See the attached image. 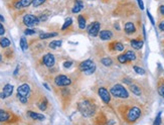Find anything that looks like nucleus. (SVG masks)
Listing matches in <instances>:
<instances>
[{
    "instance_id": "f257e3e1",
    "label": "nucleus",
    "mask_w": 164,
    "mask_h": 125,
    "mask_svg": "<svg viewBox=\"0 0 164 125\" xmlns=\"http://www.w3.org/2000/svg\"><path fill=\"white\" fill-rule=\"evenodd\" d=\"M78 108L80 112L86 117H91L95 113V105L89 100H82L81 102H79Z\"/></svg>"
},
{
    "instance_id": "f03ea898",
    "label": "nucleus",
    "mask_w": 164,
    "mask_h": 125,
    "mask_svg": "<svg viewBox=\"0 0 164 125\" xmlns=\"http://www.w3.org/2000/svg\"><path fill=\"white\" fill-rule=\"evenodd\" d=\"M110 92H111V94H112L114 97H117V98H123V99H125V98H128V97H129L128 91H127L122 85H120V84H117V85L113 86V87L111 88Z\"/></svg>"
},
{
    "instance_id": "7ed1b4c3",
    "label": "nucleus",
    "mask_w": 164,
    "mask_h": 125,
    "mask_svg": "<svg viewBox=\"0 0 164 125\" xmlns=\"http://www.w3.org/2000/svg\"><path fill=\"white\" fill-rule=\"evenodd\" d=\"M80 70L84 72L85 74L87 75H92L96 71V65L95 63H93L91 60H87V61H84L80 64Z\"/></svg>"
},
{
    "instance_id": "20e7f679",
    "label": "nucleus",
    "mask_w": 164,
    "mask_h": 125,
    "mask_svg": "<svg viewBox=\"0 0 164 125\" xmlns=\"http://www.w3.org/2000/svg\"><path fill=\"white\" fill-rule=\"evenodd\" d=\"M39 18L33 14H26L23 16V23L27 27H33L39 23Z\"/></svg>"
},
{
    "instance_id": "39448f33",
    "label": "nucleus",
    "mask_w": 164,
    "mask_h": 125,
    "mask_svg": "<svg viewBox=\"0 0 164 125\" xmlns=\"http://www.w3.org/2000/svg\"><path fill=\"white\" fill-rule=\"evenodd\" d=\"M141 115V110L138 107H132L127 113V119L130 122L136 121Z\"/></svg>"
},
{
    "instance_id": "423d86ee",
    "label": "nucleus",
    "mask_w": 164,
    "mask_h": 125,
    "mask_svg": "<svg viewBox=\"0 0 164 125\" xmlns=\"http://www.w3.org/2000/svg\"><path fill=\"white\" fill-rule=\"evenodd\" d=\"M54 83L59 87H65V86H69L71 84V80L65 75H59L58 77H56Z\"/></svg>"
},
{
    "instance_id": "0eeeda50",
    "label": "nucleus",
    "mask_w": 164,
    "mask_h": 125,
    "mask_svg": "<svg viewBox=\"0 0 164 125\" xmlns=\"http://www.w3.org/2000/svg\"><path fill=\"white\" fill-rule=\"evenodd\" d=\"M30 94V87L27 84H22L17 89V97H26L28 98Z\"/></svg>"
},
{
    "instance_id": "6e6552de",
    "label": "nucleus",
    "mask_w": 164,
    "mask_h": 125,
    "mask_svg": "<svg viewBox=\"0 0 164 125\" xmlns=\"http://www.w3.org/2000/svg\"><path fill=\"white\" fill-rule=\"evenodd\" d=\"M100 27H101V24L100 22H93L90 24V26L88 27V31L89 34L93 36H97L98 34H100Z\"/></svg>"
},
{
    "instance_id": "1a4fd4ad",
    "label": "nucleus",
    "mask_w": 164,
    "mask_h": 125,
    "mask_svg": "<svg viewBox=\"0 0 164 125\" xmlns=\"http://www.w3.org/2000/svg\"><path fill=\"white\" fill-rule=\"evenodd\" d=\"M42 62H43V64H44L47 67L50 68V67H53V66H54L56 59H54V56H53V55L47 54V55H44L43 57H42Z\"/></svg>"
},
{
    "instance_id": "9d476101",
    "label": "nucleus",
    "mask_w": 164,
    "mask_h": 125,
    "mask_svg": "<svg viewBox=\"0 0 164 125\" xmlns=\"http://www.w3.org/2000/svg\"><path fill=\"white\" fill-rule=\"evenodd\" d=\"M98 93H99V96L101 97L102 101H103L104 103L108 104V103L111 101L110 93L108 92L107 89H105V88H100V89H99V91H98Z\"/></svg>"
},
{
    "instance_id": "9b49d317",
    "label": "nucleus",
    "mask_w": 164,
    "mask_h": 125,
    "mask_svg": "<svg viewBox=\"0 0 164 125\" xmlns=\"http://www.w3.org/2000/svg\"><path fill=\"white\" fill-rule=\"evenodd\" d=\"M12 93H13V86L10 85V84H7V85L4 86L3 91L0 93V98H1V99L8 98L9 96H11Z\"/></svg>"
},
{
    "instance_id": "f8f14e48",
    "label": "nucleus",
    "mask_w": 164,
    "mask_h": 125,
    "mask_svg": "<svg viewBox=\"0 0 164 125\" xmlns=\"http://www.w3.org/2000/svg\"><path fill=\"white\" fill-rule=\"evenodd\" d=\"M33 2V0H18L17 2H15L14 7L16 9H21V8H25L27 6H29L31 3Z\"/></svg>"
},
{
    "instance_id": "ddd939ff",
    "label": "nucleus",
    "mask_w": 164,
    "mask_h": 125,
    "mask_svg": "<svg viewBox=\"0 0 164 125\" xmlns=\"http://www.w3.org/2000/svg\"><path fill=\"white\" fill-rule=\"evenodd\" d=\"M10 117H11V114L9 113V112L0 109V122H7V121H9Z\"/></svg>"
},
{
    "instance_id": "4468645a",
    "label": "nucleus",
    "mask_w": 164,
    "mask_h": 125,
    "mask_svg": "<svg viewBox=\"0 0 164 125\" xmlns=\"http://www.w3.org/2000/svg\"><path fill=\"white\" fill-rule=\"evenodd\" d=\"M99 35H100V38H101V39H103V40H109V39L112 38L113 34H112L110 30H102V31H100Z\"/></svg>"
},
{
    "instance_id": "2eb2a0df",
    "label": "nucleus",
    "mask_w": 164,
    "mask_h": 125,
    "mask_svg": "<svg viewBox=\"0 0 164 125\" xmlns=\"http://www.w3.org/2000/svg\"><path fill=\"white\" fill-rule=\"evenodd\" d=\"M124 29H125V32H126V34H134V32H135L136 27H135L134 23L127 22L126 24H125V26H124Z\"/></svg>"
},
{
    "instance_id": "dca6fc26",
    "label": "nucleus",
    "mask_w": 164,
    "mask_h": 125,
    "mask_svg": "<svg viewBox=\"0 0 164 125\" xmlns=\"http://www.w3.org/2000/svg\"><path fill=\"white\" fill-rule=\"evenodd\" d=\"M144 45V41L143 40H140V39H132L131 40V46L133 48L135 49H140L142 48V46Z\"/></svg>"
},
{
    "instance_id": "f3484780",
    "label": "nucleus",
    "mask_w": 164,
    "mask_h": 125,
    "mask_svg": "<svg viewBox=\"0 0 164 125\" xmlns=\"http://www.w3.org/2000/svg\"><path fill=\"white\" fill-rule=\"evenodd\" d=\"M28 115H29L33 120H43V119L45 118L42 114L36 113V112H33V111H28Z\"/></svg>"
},
{
    "instance_id": "a211bd4d",
    "label": "nucleus",
    "mask_w": 164,
    "mask_h": 125,
    "mask_svg": "<svg viewBox=\"0 0 164 125\" xmlns=\"http://www.w3.org/2000/svg\"><path fill=\"white\" fill-rule=\"evenodd\" d=\"M83 8H84V4H83L82 1H76L75 2V6L71 9V11L74 12V13H78V12L81 11Z\"/></svg>"
},
{
    "instance_id": "6ab92c4d",
    "label": "nucleus",
    "mask_w": 164,
    "mask_h": 125,
    "mask_svg": "<svg viewBox=\"0 0 164 125\" xmlns=\"http://www.w3.org/2000/svg\"><path fill=\"white\" fill-rule=\"evenodd\" d=\"M10 46V40L7 38V37H1L0 38V46L5 48V47H8Z\"/></svg>"
},
{
    "instance_id": "aec40b11",
    "label": "nucleus",
    "mask_w": 164,
    "mask_h": 125,
    "mask_svg": "<svg viewBox=\"0 0 164 125\" xmlns=\"http://www.w3.org/2000/svg\"><path fill=\"white\" fill-rule=\"evenodd\" d=\"M78 20H79V27H80L81 29H85L86 26H87V21H86L85 17H84L83 15H80L79 18H78Z\"/></svg>"
},
{
    "instance_id": "412c9836",
    "label": "nucleus",
    "mask_w": 164,
    "mask_h": 125,
    "mask_svg": "<svg viewBox=\"0 0 164 125\" xmlns=\"http://www.w3.org/2000/svg\"><path fill=\"white\" fill-rule=\"evenodd\" d=\"M62 45V41L61 40H52L50 44H49V47L51 48V49H57L58 47Z\"/></svg>"
},
{
    "instance_id": "4be33fe9",
    "label": "nucleus",
    "mask_w": 164,
    "mask_h": 125,
    "mask_svg": "<svg viewBox=\"0 0 164 125\" xmlns=\"http://www.w3.org/2000/svg\"><path fill=\"white\" fill-rule=\"evenodd\" d=\"M58 34L57 32H50V34H41L39 35V38L40 39H47V38H50V37H53V36H57Z\"/></svg>"
},
{
    "instance_id": "5701e85b",
    "label": "nucleus",
    "mask_w": 164,
    "mask_h": 125,
    "mask_svg": "<svg viewBox=\"0 0 164 125\" xmlns=\"http://www.w3.org/2000/svg\"><path fill=\"white\" fill-rule=\"evenodd\" d=\"M20 47L22 48V51H26L27 48H28V44H27V40H26V38L22 36L21 38H20Z\"/></svg>"
},
{
    "instance_id": "b1692460",
    "label": "nucleus",
    "mask_w": 164,
    "mask_h": 125,
    "mask_svg": "<svg viewBox=\"0 0 164 125\" xmlns=\"http://www.w3.org/2000/svg\"><path fill=\"white\" fill-rule=\"evenodd\" d=\"M130 90L133 92L135 95H141V90L140 88L138 87V86H136V85H130Z\"/></svg>"
},
{
    "instance_id": "393cba45",
    "label": "nucleus",
    "mask_w": 164,
    "mask_h": 125,
    "mask_svg": "<svg viewBox=\"0 0 164 125\" xmlns=\"http://www.w3.org/2000/svg\"><path fill=\"white\" fill-rule=\"evenodd\" d=\"M112 47L115 49V51H118V52H122L124 49V46L121 44V43H114L112 45Z\"/></svg>"
},
{
    "instance_id": "a878e982",
    "label": "nucleus",
    "mask_w": 164,
    "mask_h": 125,
    "mask_svg": "<svg viewBox=\"0 0 164 125\" xmlns=\"http://www.w3.org/2000/svg\"><path fill=\"white\" fill-rule=\"evenodd\" d=\"M125 55H126V57L128 59V61H135V60H136V55H135L134 52H132V51H128Z\"/></svg>"
},
{
    "instance_id": "bb28decb",
    "label": "nucleus",
    "mask_w": 164,
    "mask_h": 125,
    "mask_svg": "<svg viewBox=\"0 0 164 125\" xmlns=\"http://www.w3.org/2000/svg\"><path fill=\"white\" fill-rule=\"evenodd\" d=\"M101 62H102L103 65H105L106 67H109V66H111L113 64V61L110 57H104V59H102Z\"/></svg>"
},
{
    "instance_id": "cd10ccee",
    "label": "nucleus",
    "mask_w": 164,
    "mask_h": 125,
    "mask_svg": "<svg viewBox=\"0 0 164 125\" xmlns=\"http://www.w3.org/2000/svg\"><path fill=\"white\" fill-rule=\"evenodd\" d=\"M38 108H39L40 110H42V111H44V110L47 109V100H45V99H43L41 102L38 103Z\"/></svg>"
},
{
    "instance_id": "c85d7f7f",
    "label": "nucleus",
    "mask_w": 164,
    "mask_h": 125,
    "mask_svg": "<svg viewBox=\"0 0 164 125\" xmlns=\"http://www.w3.org/2000/svg\"><path fill=\"white\" fill-rule=\"evenodd\" d=\"M71 23H72V20H71V18H68V19L66 20V22H65V24L62 25V27H61V29H62V30H65L66 28H68V27L70 26V24H71Z\"/></svg>"
},
{
    "instance_id": "c756f323",
    "label": "nucleus",
    "mask_w": 164,
    "mask_h": 125,
    "mask_svg": "<svg viewBox=\"0 0 164 125\" xmlns=\"http://www.w3.org/2000/svg\"><path fill=\"white\" fill-rule=\"evenodd\" d=\"M118 61H119L121 64H125V63L128 61V59L126 57V55H121V56L118 57Z\"/></svg>"
},
{
    "instance_id": "7c9ffc66",
    "label": "nucleus",
    "mask_w": 164,
    "mask_h": 125,
    "mask_svg": "<svg viewBox=\"0 0 164 125\" xmlns=\"http://www.w3.org/2000/svg\"><path fill=\"white\" fill-rule=\"evenodd\" d=\"M134 71H135L137 74H139V75H144V74H145V71H144L143 69L137 67V66H134Z\"/></svg>"
},
{
    "instance_id": "2f4dec72",
    "label": "nucleus",
    "mask_w": 164,
    "mask_h": 125,
    "mask_svg": "<svg viewBox=\"0 0 164 125\" xmlns=\"http://www.w3.org/2000/svg\"><path fill=\"white\" fill-rule=\"evenodd\" d=\"M44 2H45V0H33L32 5H33L34 7H37V6L41 5V4H42V3H44Z\"/></svg>"
},
{
    "instance_id": "473e14b6",
    "label": "nucleus",
    "mask_w": 164,
    "mask_h": 125,
    "mask_svg": "<svg viewBox=\"0 0 164 125\" xmlns=\"http://www.w3.org/2000/svg\"><path fill=\"white\" fill-rule=\"evenodd\" d=\"M160 124H161V113H159L157 115V117H156V119H155V121L153 123V125H160Z\"/></svg>"
},
{
    "instance_id": "72a5a7b5",
    "label": "nucleus",
    "mask_w": 164,
    "mask_h": 125,
    "mask_svg": "<svg viewBox=\"0 0 164 125\" xmlns=\"http://www.w3.org/2000/svg\"><path fill=\"white\" fill-rule=\"evenodd\" d=\"M34 30L33 29H30V28H27V29H25L24 30V34H26V35H31V34H34Z\"/></svg>"
},
{
    "instance_id": "f704fd0d",
    "label": "nucleus",
    "mask_w": 164,
    "mask_h": 125,
    "mask_svg": "<svg viewBox=\"0 0 164 125\" xmlns=\"http://www.w3.org/2000/svg\"><path fill=\"white\" fill-rule=\"evenodd\" d=\"M158 93L164 98V85H161V86L158 88Z\"/></svg>"
},
{
    "instance_id": "c9c22d12",
    "label": "nucleus",
    "mask_w": 164,
    "mask_h": 125,
    "mask_svg": "<svg viewBox=\"0 0 164 125\" xmlns=\"http://www.w3.org/2000/svg\"><path fill=\"white\" fill-rule=\"evenodd\" d=\"M147 16H148V18L150 19V21H151V23H152L153 25L155 24V21H154V19H153V17H152V15H151V13L149 11H147Z\"/></svg>"
},
{
    "instance_id": "e433bc0d",
    "label": "nucleus",
    "mask_w": 164,
    "mask_h": 125,
    "mask_svg": "<svg viewBox=\"0 0 164 125\" xmlns=\"http://www.w3.org/2000/svg\"><path fill=\"white\" fill-rule=\"evenodd\" d=\"M72 65V62H65L63 63V67L65 68H70Z\"/></svg>"
},
{
    "instance_id": "4c0bfd02",
    "label": "nucleus",
    "mask_w": 164,
    "mask_h": 125,
    "mask_svg": "<svg viewBox=\"0 0 164 125\" xmlns=\"http://www.w3.org/2000/svg\"><path fill=\"white\" fill-rule=\"evenodd\" d=\"M18 99H19V101L22 103V104L27 103V98H26V97H18Z\"/></svg>"
},
{
    "instance_id": "58836bf2",
    "label": "nucleus",
    "mask_w": 164,
    "mask_h": 125,
    "mask_svg": "<svg viewBox=\"0 0 164 125\" xmlns=\"http://www.w3.org/2000/svg\"><path fill=\"white\" fill-rule=\"evenodd\" d=\"M4 34H5V28H4V26L0 22V35H3Z\"/></svg>"
},
{
    "instance_id": "ea45409f",
    "label": "nucleus",
    "mask_w": 164,
    "mask_h": 125,
    "mask_svg": "<svg viewBox=\"0 0 164 125\" xmlns=\"http://www.w3.org/2000/svg\"><path fill=\"white\" fill-rule=\"evenodd\" d=\"M137 2H138V5H139V8L140 9H144V4H143V1L142 0H137Z\"/></svg>"
},
{
    "instance_id": "a19ab883",
    "label": "nucleus",
    "mask_w": 164,
    "mask_h": 125,
    "mask_svg": "<svg viewBox=\"0 0 164 125\" xmlns=\"http://www.w3.org/2000/svg\"><path fill=\"white\" fill-rule=\"evenodd\" d=\"M159 28H160L162 31H164V21L160 22V24H159Z\"/></svg>"
},
{
    "instance_id": "79ce46f5",
    "label": "nucleus",
    "mask_w": 164,
    "mask_h": 125,
    "mask_svg": "<svg viewBox=\"0 0 164 125\" xmlns=\"http://www.w3.org/2000/svg\"><path fill=\"white\" fill-rule=\"evenodd\" d=\"M159 10H160V12H161V14H162V15H164V5H161V6H160Z\"/></svg>"
},
{
    "instance_id": "37998d69",
    "label": "nucleus",
    "mask_w": 164,
    "mask_h": 125,
    "mask_svg": "<svg viewBox=\"0 0 164 125\" xmlns=\"http://www.w3.org/2000/svg\"><path fill=\"white\" fill-rule=\"evenodd\" d=\"M43 86H44V87H45V88H47V90H50V89H49V87H48V85H47V84H45V83H43Z\"/></svg>"
},
{
    "instance_id": "c03bdc74",
    "label": "nucleus",
    "mask_w": 164,
    "mask_h": 125,
    "mask_svg": "<svg viewBox=\"0 0 164 125\" xmlns=\"http://www.w3.org/2000/svg\"><path fill=\"white\" fill-rule=\"evenodd\" d=\"M0 21H4V17L1 14H0Z\"/></svg>"
},
{
    "instance_id": "a18cd8bd",
    "label": "nucleus",
    "mask_w": 164,
    "mask_h": 125,
    "mask_svg": "<svg viewBox=\"0 0 164 125\" xmlns=\"http://www.w3.org/2000/svg\"><path fill=\"white\" fill-rule=\"evenodd\" d=\"M17 72H18V67L16 68V70H15V72H14V75H17Z\"/></svg>"
},
{
    "instance_id": "49530a36",
    "label": "nucleus",
    "mask_w": 164,
    "mask_h": 125,
    "mask_svg": "<svg viewBox=\"0 0 164 125\" xmlns=\"http://www.w3.org/2000/svg\"><path fill=\"white\" fill-rule=\"evenodd\" d=\"M2 61V57H1V55H0V62Z\"/></svg>"
}]
</instances>
